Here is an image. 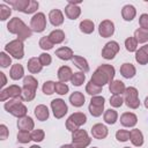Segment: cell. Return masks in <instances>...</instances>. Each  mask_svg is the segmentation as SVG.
<instances>
[{
	"mask_svg": "<svg viewBox=\"0 0 148 148\" xmlns=\"http://www.w3.org/2000/svg\"><path fill=\"white\" fill-rule=\"evenodd\" d=\"M5 109L7 112H9L12 116L22 118L27 116V108L22 103V98H13L5 103Z\"/></svg>",
	"mask_w": 148,
	"mask_h": 148,
	"instance_id": "cell-1",
	"label": "cell"
},
{
	"mask_svg": "<svg viewBox=\"0 0 148 148\" xmlns=\"http://www.w3.org/2000/svg\"><path fill=\"white\" fill-rule=\"evenodd\" d=\"M91 139L89 138L87 131L84 130H76L72 132V145L74 148H86L90 145Z\"/></svg>",
	"mask_w": 148,
	"mask_h": 148,
	"instance_id": "cell-2",
	"label": "cell"
},
{
	"mask_svg": "<svg viewBox=\"0 0 148 148\" xmlns=\"http://www.w3.org/2000/svg\"><path fill=\"white\" fill-rule=\"evenodd\" d=\"M5 51L13 56L15 59H22L24 56V45L23 42L20 39H14L6 44Z\"/></svg>",
	"mask_w": 148,
	"mask_h": 148,
	"instance_id": "cell-3",
	"label": "cell"
},
{
	"mask_svg": "<svg viewBox=\"0 0 148 148\" xmlns=\"http://www.w3.org/2000/svg\"><path fill=\"white\" fill-rule=\"evenodd\" d=\"M87 121V117L84 113L82 112H75L73 114H71L68 117V119L66 120V127L68 131L74 132L76 130H79L80 126L84 125Z\"/></svg>",
	"mask_w": 148,
	"mask_h": 148,
	"instance_id": "cell-4",
	"label": "cell"
},
{
	"mask_svg": "<svg viewBox=\"0 0 148 148\" xmlns=\"http://www.w3.org/2000/svg\"><path fill=\"white\" fill-rule=\"evenodd\" d=\"M124 102L131 109H138L140 106V101L138 97V90L134 87H128L124 91Z\"/></svg>",
	"mask_w": 148,
	"mask_h": 148,
	"instance_id": "cell-5",
	"label": "cell"
},
{
	"mask_svg": "<svg viewBox=\"0 0 148 148\" xmlns=\"http://www.w3.org/2000/svg\"><path fill=\"white\" fill-rule=\"evenodd\" d=\"M104 97L102 96H94L90 99V104H89V112L91 116L94 117H99L102 114V112L104 111Z\"/></svg>",
	"mask_w": 148,
	"mask_h": 148,
	"instance_id": "cell-6",
	"label": "cell"
},
{
	"mask_svg": "<svg viewBox=\"0 0 148 148\" xmlns=\"http://www.w3.org/2000/svg\"><path fill=\"white\" fill-rule=\"evenodd\" d=\"M22 96V88L16 86V84H13V86H9L8 88L1 90L0 92V101L1 102H5L7 99H13V98H20Z\"/></svg>",
	"mask_w": 148,
	"mask_h": 148,
	"instance_id": "cell-7",
	"label": "cell"
},
{
	"mask_svg": "<svg viewBox=\"0 0 148 148\" xmlns=\"http://www.w3.org/2000/svg\"><path fill=\"white\" fill-rule=\"evenodd\" d=\"M30 28L35 32H42L46 28V18L43 13H36L30 21Z\"/></svg>",
	"mask_w": 148,
	"mask_h": 148,
	"instance_id": "cell-8",
	"label": "cell"
},
{
	"mask_svg": "<svg viewBox=\"0 0 148 148\" xmlns=\"http://www.w3.org/2000/svg\"><path fill=\"white\" fill-rule=\"evenodd\" d=\"M51 109H52L53 114H54V117H56L57 119L62 118V117L67 113V111H68L67 104H66L65 101L61 99V98H56V99H53V101L51 102Z\"/></svg>",
	"mask_w": 148,
	"mask_h": 148,
	"instance_id": "cell-9",
	"label": "cell"
},
{
	"mask_svg": "<svg viewBox=\"0 0 148 148\" xmlns=\"http://www.w3.org/2000/svg\"><path fill=\"white\" fill-rule=\"evenodd\" d=\"M119 52V44L114 40H111V42H108L103 50H102V57L104 59H108V60H111L114 58V56Z\"/></svg>",
	"mask_w": 148,
	"mask_h": 148,
	"instance_id": "cell-10",
	"label": "cell"
},
{
	"mask_svg": "<svg viewBox=\"0 0 148 148\" xmlns=\"http://www.w3.org/2000/svg\"><path fill=\"white\" fill-rule=\"evenodd\" d=\"M98 32L104 38H108L110 36H112L113 32H114V24H113V22L110 21V20L102 21L99 23V27H98Z\"/></svg>",
	"mask_w": 148,
	"mask_h": 148,
	"instance_id": "cell-11",
	"label": "cell"
},
{
	"mask_svg": "<svg viewBox=\"0 0 148 148\" xmlns=\"http://www.w3.org/2000/svg\"><path fill=\"white\" fill-rule=\"evenodd\" d=\"M65 14L69 20H75L81 14V8L73 1H68V5L65 7Z\"/></svg>",
	"mask_w": 148,
	"mask_h": 148,
	"instance_id": "cell-12",
	"label": "cell"
},
{
	"mask_svg": "<svg viewBox=\"0 0 148 148\" xmlns=\"http://www.w3.org/2000/svg\"><path fill=\"white\" fill-rule=\"evenodd\" d=\"M24 27H25L24 22H23L21 18H18V17H13V18L8 22V24H7L8 31H9L10 34H15V35H18L20 31H21Z\"/></svg>",
	"mask_w": 148,
	"mask_h": 148,
	"instance_id": "cell-13",
	"label": "cell"
},
{
	"mask_svg": "<svg viewBox=\"0 0 148 148\" xmlns=\"http://www.w3.org/2000/svg\"><path fill=\"white\" fill-rule=\"evenodd\" d=\"M90 81H91L94 84H96V86H98V87H102V88H103L104 84L110 83V82H109V79H108V76H106V74H105L104 72H102L101 69H98V68L94 72V74H92Z\"/></svg>",
	"mask_w": 148,
	"mask_h": 148,
	"instance_id": "cell-14",
	"label": "cell"
},
{
	"mask_svg": "<svg viewBox=\"0 0 148 148\" xmlns=\"http://www.w3.org/2000/svg\"><path fill=\"white\" fill-rule=\"evenodd\" d=\"M138 123V117L132 112H125L120 116V124L125 127H133Z\"/></svg>",
	"mask_w": 148,
	"mask_h": 148,
	"instance_id": "cell-15",
	"label": "cell"
},
{
	"mask_svg": "<svg viewBox=\"0 0 148 148\" xmlns=\"http://www.w3.org/2000/svg\"><path fill=\"white\" fill-rule=\"evenodd\" d=\"M49 20H50L52 25L59 27L64 23V15H62L60 9H52L49 13Z\"/></svg>",
	"mask_w": 148,
	"mask_h": 148,
	"instance_id": "cell-16",
	"label": "cell"
},
{
	"mask_svg": "<svg viewBox=\"0 0 148 148\" xmlns=\"http://www.w3.org/2000/svg\"><path fill=\"white\" fill-rule=\"evenodd\" d=\"M91 134L95 139H98V140L104 139L108 135V128L103 124H95L91 127Z\"/></svg>",
	"mask_w": 148,
	"mask_h": 148,
	"instance_id": "cell-17",
	"label": "cell"
},
{
	"mask_svg": "<svg viewBox=\"0 0 148 148\" xmlns=\"http://www.w3.org/2000/svg\"><path fill=\"white\" fill-rule=\"evenodd\" d=\"M17 127H18L20 131H28L29 132V131L34 130L35 123H34V120L30 117L25 116V117L18 118V120H17Z\"/></svg>",
	"mask_w": 148,
	"mask_h": 148,
	"instance_id": "cell-18",
	"label": "cell"
},
{
	"mask_svg": "<svg viewBox=\"0 0 148 148\" xmlns=\"http://www.w3.org/2000/svg\"><path fill=\"white\" fill-rule=\"evenodd\" d=\"M125 89H126L125 83L120 80H114L109 83V90L112 92V95H121L124 94Z\"/></svg>",
	"mask_w": 148,
	"mask_h": 148,
	"instance_id": "cell-19",
	"label": "cell"
},
{
	"mask_svg": "<svg viewBox=\"0 0 148 148\" xmlns=\"http://www.w3.org/2000/svg\"><path fill=\"white\" fill-rule=\"evenodd\" d=\"M130 140L131 142L135 146V147H140L143 145V135L141 133L140 130L138 128H133L131 132H130Z\"/></svg>",
	"mask_w": 148,
	"mask_h": 148,
	"instance_id": "cell-20",
	"label": "cell"
},
{
	"mask_svg": "<svg viewBox=\"0 0 148 148\" xmlns=\"http://www.w3.org/2000/svg\"><path fill=\"white\" fill-rule=\"evenodd\" d=\"M136 73V69L134 67V65L130 64V62H125L120 66V74L126 77V79H132Z\"/></svg>",
	"mask_w": 148,
	"mask_h": 148,
	"instance_id": "cell-21",
	"label": "cell"
},
{
	"mask_svg": "<svg viewBox=\"0 0 148 148\" xmlns=\"http://www.w3.org/2000/svg\"><path fill=\"white\" fill-rule=\"evenodd\" d=\"M73 76V73H72V69L68 67V66H61L59 69H58V79L60 82H67L72 79Z\"/></svg>",
	"mask_w": 148,
	"mask_h": 148,
	"instance_id": "cell-22",
	"label": "cell"
},
{
	"mask_svg": "<svg viewBox=\"0 0 148 148\" xmlns=\"http://www.w3.org/2000/svg\"><path fill=\"white\" fill-rule=\"evenodd\" d=\"M136 15V9L132 5H126L121 9V16L125 21H132Z\"/></svg>",
	"mask_w": 148,
	"mask_h": 148,
	"instance_id": "cell-23",
	"label": "cell"
},
{
	"mask_svg": "<svg viewBox=\"0 0 148 148\" xmlns=\"http://www.w3.org/2000/svg\"><path fill=\"white\" fill-rule=\"evenodd\" d=\"M56 56L61 60H71V59H73L74 53H73L72 49H69L67 46H62L56 51Z\"/></svg>",
	"mask_w": 148,
	"mask_h": 148,
	"instance_id": "cell-24",
	"label": "cell"
},
{
	"mask_svg": "<svg viewBox=\"0 0 148 148\" xmlns=\"http://www.w3.org/2000/svg\"><path fill=\"white\" fill-rule=\"evenodd\" d=\"M35 116H36V118H37L38 120L45 121V120L49 118V116H50L49 109L46 108V105H44V104L37 105V106L35 108Z\"/></svg>",
	"mask_w": 148,
	"mask_h": 148,
	"instance_id": "cell-25",
	"label": "cell"
},
{
	"mask_svg": "<svg viewBox=\"0 0 148 148\" xmlns=\"http://www.w3.org/2000/svg\"><path fill=\"white\" fill-rule=\"evenodd\" d=\"M84 101H86V98H84L83 94L80 92V91H74V92L69 96V102H71V104H72L73 106H75V108L82 106V105L84 104Z\"/></svg>",
	"mask_w": 148,
	"mask_h": 148,
	"instance_id": "cell-26",
	"label": "cell"
},
{
	"mask_svg": "<svg viewBox=\"0 0 148 148\" xmlns=\"http://www.w3.org/2000/svg\"><path fill=\"white\" fill-rule=\"evenodd\" d=\"M27 66H28V71H29L31 74H37V73H39V72L42 71V68H43V65L40 64V61H39L38 58H31V59H29Z\"/></svg>",
	"mask_w": 148,
	"mask_h": 148,
	"instance_id": "cell-27",
	"label": "cell"
},
{
	"mask_svg": "<svg viewBox=\"0 0 148 148\" xmlns=\"http://www.w3.org/2000/svg\"><path fill=\"white\" fill-rule=\"evenodd\" d=\"M6 2L9 3L10 6H13L14 9L24 13L25 9H27V7L30 3V0H9V1H6Z\"/></svg>",
	"mask_w": 148,
	"mask_h": 148,
	"instance_id": "cell-28",
	"label": "cell"
},
{
	"mask_svg": "<svg viewBox=\"0 0 148 148\" xmlns=\"http://www.w3.org/2000/svg\"><path fill=\"white\" fill-rule=\"evenodd\" d=\"M72 61H73V64H74L79 69H81L83 73H86V72H88V71H89L88 61H87L83 57L74 56V57H73V59H72Z\"/></svg>",
	"mask_w": 148,
	"mask_h": 148,
	"instance_id": "cell-29",
	"label": "cell"
},
{
	"mask_svg": "<svg viewBox=\"0 0 148 148\" xmlns=\"http://www.w3.org/2000/svg\"><path fill=\"white\" fill-rule=\"evenodd\" d=\"M10 77L13 80H20L21 77H23L24 75V69H23V66L20 65V64H15L12 66L10 68V73H9Z\"/></svg>",
	"mask_w": 148,
	"mask_h": 148,
	"instance_id": "cell-30",
	"label": "cell"
},
{
	"mask_svg": "<svg viewBox=\"0 0 148 148\" xmlns=\"http://www.w3.org/2000/svg\"><path fill=\"white\" fill-rule=\"evenodd\" d=\"M49 38L51 39V42L53 44H60L65 39V32L62 30H60V29H56V30L50 32Z\"/></svg>",
	"mask_w": 148,
	"mask_h": 148,
	"instance_id": "cell-31",
	"label": "cell"
},
{
	"mask_svg": "<svg viewBox=\"0 0 148 148\" xmlns=\"http://www.w3.org/2000/svg\"><path fill=\"white\" fill-rule=\"evenodd\" d=\"M103 118H104V121H105L106 124L113 125V124L117 121V119H118V113H117V111H114L113 109H109V110H106V111L104 112Z\"/></svg>",
	"mask_w": 148,
	"mask_h": 148,
	"instance_id": "cell-32",
	"label": "cell"
},
{
	"mask_svg": "<svg viewBox=\"0 0 148 148\" xmlns=\"http://www.w3.org/2000/svg\"><path fill=\"white\" fill-rule=\"evenodd\" d=\"M98 69H101L102 72H104L109 79V82H112L113 81V77H114V67L111 66V65H108V64H102L98 66Z\"/></svg>",
	"mask_w": 148,
	"mask_h": 148,
	"instance_id": "cell-33",
	"label": "cell"
},
{
	"mask_svg": "<svg viewBox=\"0 0 148 148\" xmlns=\"http://www.w3.org/2000/svg\"><path fill=\"white\" fill-rule=\"evenodd\" d=\"M80 30L83 34H91L95 30V24L90 20H83L80 22Z\"/></svg>",
	"mask_w": 148,
	"mask_h": 148,
	"instance_id": "cell-34",
	"label": "cell"
},
{
	"mask_svg": "<svg viewBox=\"0 0 148 148\" xmlns=\"http://www.w3.org/2000/svg\"><path fill=\"white\" fill-rule=\"evenodd\" d=\"M134 38L136 39L138 43H146L148 42V31L139 28L134 31Z\"/></svg>",
	"mask_w": 148,
	"mask_h": 148,
	"instance_id": "cell-35",
	"label": "cell"
},
{
	"mask_svg": "<svg viewBox=\"0 0 148 148\" xmlns=\"http://www.w3.org/2000/svg\"><path fill=\"white\" fill-rule=\"evenodd\" d=\"M36 96V90L35 89H31V88H27V87H23L22 88V96L21 98L23 101H27V102H30L35 98Z\"/></svg>",
	"mask_w": 148,
	"mask_h": 148,
	"instance_id": "cell-36",
	"label": "cell"
},
{
	"mask_svg": "<svg viewBox=\"0 0 148 148\" xmlns=\"http://www.w3.org/2000/svg\"><path fill=\"white\" fill-rule=\"evenodd\" d=\"M86 80V75L83 74V72H76L73 74L72 79H71V82L73 83V86H76V87H80Z\"/></svg>",
	"mask_w": 148,
	"mask_h": 148,
	"instance_id": "cell-37",
	"label": "cell"
},
{
	"mask_svg": "<svg viewBox=\"0 0 148 148\" xmlns=\"http://www.w3.org/2000/svg\"><path fill=\"white\" fill-rule=\"evenodd\" d=\"M23 87L27 88H31V89H37L38 88V81L32 76V75H28L24 77L23 80Z\"/></svg>",
	"mask_w": 148,
	"mask_h": 148,
	"instance_id": "cell-38",
	"label": "cell"
},
{
	"mask_svg": "<svg viewBox=\"0 0 148 148\" xmlns=\"http://www.w3.org/2000/svg\"><path fill=\"white\" fill-rule=\"evenodd\" d=\"M102 91V87H98L96 84H94L91 81H89L86 86V92L91 95V96H96L97 94H99Z\"/></svg>",
	"mask_w": 148,
	"mask_h": 148,
	"instance_id": "cell-39",
	"label": "cell"
},
{
	"mask_svg": "<svg viewBox=\"0 0 148 148\" xmlns=\"http://www.w3.org/2000/svg\"><path fill=\"white\" fill-rule=\"evenodd\" d=\"M135 60L140 64V65H146L148 62V54L140 47L136 52H135Z\"/></svg>",
	"mask_w": 148,
	"mask_h": 148,
	"instance_id": "cell-40",
	"label": "cell"
},
{
	"mask_svg": "<svg viewBox=\"0 0 148 148\" xmlns=\"http://www.w3.org/2000/svg\"><path fill=\"white\" fill-rule=\"evenodd\" d=\"M125 47L128 52H134L136 51V47H138V42L134 37H128L126 38L125 40Z\"/></svg>",
	"mask_w": 148,
	"mask_h": 148,
	"instance_id": "cell-41",
	"label": "cell"
},
{
	"mask_svg": "<svg viewBox=\"0 0 148 148\" xmlns=\"http://www.w3.org/2000/svg\"><path fill=\"white\" fill-rule=\"evenodd\" d=\"M31 139V133H29L28 131H18L17 133V141L21 143H28L30 142Z\"/></svg>",
	"mask_w": 148,
	"mask_h": 148,
	"instance_id": "cell-42",
	"label": "cell"
},
{
	"mask_svg": "<svg viewBox=\"0 0 148 148\" xmlns=\"http://www.w3.org/2000/svg\"><path fill=\"white\" fill-rule=\"evenodd\" d=\"M12 14V9L6 6L5 3H1L0 5V20L1 21H6Z\"/></svg>",
	"mask_w": 148,
	"mask_h": 148,
	"instance_id": "cell-43",
	"label": "cell"
},
{
	"mask_svg": "<svg viewBox=\"0 0 148 148\" xmlns=\"http://www.w3.org/2000/svg\"><path fill=\"white\" fill-rule=\"evenodd\" d=\"M53 45L54 44L51 42V39L49 38V36H44V37H42L39 39V46L43 50H51L53 47Z\"/></svg>",
	"mask_w": 148,
	"mask_h": 148,
	"instance_id": "cell-44",
	"label": "cell"
},
{
	"mask_svg": "<svg viewBox=\"0 0 148 148\" xmlns=\"http://www.w3.org/2000/svg\"><path fill=\"white\" fill-rule=\"evenodd\" d=\"M54 90H56V92L57 94H59V95H66L67 92H68V90H69V88H68V86L66 84V83H64V82H56V86H54Z\"/></svg>",
	"mask_w": 148,
	"mask_h": 148,
	"instance_id": "cell-45",
	"label": "cell"
},
{
	"mask_svg": "<svg viewBox=\"0 0 148 148\" xmlns=\"http://www.w3.org/2000/svg\"><path fill=\"white\" fill-rule=\"evenodd\" d=\"M54 86H56V82L53 81H46L44 84H43V92L45 95H52L56 90H54Z\"/></svg>",
	"mask_w": 148,
	"mask_h": 148,
	"instance_id": "cell-46",
	"label": "cell"
},
{
	"mask_svg": "<svg viewBox=\"0 0 148 148\" xmlns=\"http://www.w3.org/2000/svg\"><path fill=\"white\" fill-rule=\"evenodd\" d=\"M44 136H45V133H44L43 130L37 128V130H34V131L31 132V139H32L35 142H40V141H43V140H44Z\"/></svg>",
	"mask_w": 148,
	"mask_h": 148,
	"instance_id": "cell-47",
	"label": "cell"
},
{
	"mask_svg": "<svg viewBox=\"0 0 148 148\" xmlns=\"http://www.w3.org/2000/svg\"><path fill=\"white\" fill-rule=\"evenodd\" d=\"M124 103V98L121 97V95H112L110 98V104L113 108H120Z\"/></svg>",
	"mask_w": 148,
	"mask_h": 148,
	"instance_id": "cell-48",
	"label": "cell"
},
{
	"mask_svg": "<svg viewBox=\"0 0 148 148\" xmlns=\"http://www.w3.org/2000/svg\"><path fill=\"white\" fill-rule=\"evenodd\" d=\"M31 34H32V30H31V28H29V27H24L21 31H20V34L17 35V39H20V40H25L27 38H29L30 36H31Z\"/></svg>",
	"mask_w": 148,
	"mask_h": 148,
	"instance_id": "cell-49",
	"label": "cell"
},
{
	"mask_svg": "<svg viewBox=\"0 0 148 148\" xmlns=\"http://www.w3.org/2000/svg\"><path fill=\"white\" fill-rule=\"evenodd\" d=\"M116 139L120 142H125L130 139V132L126 131V130H119L116 133Z\"/></svg>",
	"mask_w": 148,
	"mask_h": 148,
	"instance_id": "cell-50",
	"label": "cell"
},
{
	"mask_svg": "<svg viewBox=\"0 0 148 148\" xmlns=\"http://www.w3.org/2000/svg\"><path fill=\"white\" fill-rule=\"evenodd\" d=\"M10 64H12L10 57L7 56L6 52H1V53H0V65H1V67L6 68V67H8Z\"/></svg>",
	"mask_w": 148,
	"mask_h": 148,
	"instance_id": "cell-51",
	"label": "cell"
},
{
	"mask_svg": "<svg viewBox=\"0 0 148 148\" xmlns=\"http://www.w3.org/2000/svg\"><path fill=\"white\" fill-rule=\"evenodd\" d=\"M38 59H39V61H40V64L43 66H49L52 62V58H51V56L49 53H42L38 57Z\"/></svg>",
	"mask_w": 148,
	"mask_h": 148,
	"instance_id": "cell-52",
	"label": "cell"
},
{
	"mask_svg": "<svg viewBox=\"0 0 148 148\" xmlns=\"http://www.w3.org/2000/svg\"><path fill=\"white\" fill-rule=\"evenodd\" d=\"M38 6H39V5H38L37 1H35V0H30V3H29V6L27 7L24 14H31V13H35V12L37 10Z\"/></svg>",
	"mask_w": 148,
	"mask_h": 148,
	"instance_id": "cell-53",
	"label": "cell"
},
{
	"mask_svg": "<svg viewBox=\"0 0 148 148\" xmlns=\"http://www.w3.org/2000/svg\"><path fill=\"white\" fill-rule=\"evenodd\" d=\"M139 24L141 27V29L147 30L148 31V14H142L139 18Z\"/></svg>",
	"mask_w": 148,
	"mask_h": 148,
	"instance_id": "cell-54",
	"label": "cell"
},
{
	"mask_svg": "<svg viewBox=\"0 0 148 148\" xmlns=\"http://www.w3.org/2000/svg\"><path fill=\"white\" fill-rule=\"evenodd\" d=\"M7 136H8V128H7L6 125L1 124L0 125V139L1 140H6Z\"/></svg>",
	"mask_w": 148,
	"mask_h": 148,
	"instance_id": "cell-55",
	"label": "cell"
},
{
	"mask_svg": "<svg viewBox=\"0 0 148 148\" xmlns=\"http://www.w3.org/2000/svg\"><path fill=\"white\" fill-rule=\"evenodd\" d=\"M0 76H1V80H2L0 84H1V87H3V86L7 83V79H6V75H5V73H2V72L0 73Z\"/></svg>",
	"mask_w": 148,
	"mask_h": 148,
	"instance_id": "cell-56",
	"label": "cell"
},
{
	"mask_svg": "<svg viewBox=\"0 0 148 148\" xmlns=\"http://www.w3.org/2000/svg\"><path fill=\"white\" fill-rule=\"evenodd\" d=\"M141 49H142V50H143V51H145V52L148 54V44H145L143 46H141Z\"/></svg>",
	"mask_w": 148,
	"mask_h": 148,
	"instance_id": "cell-57",
	"label": "cell"
},
{
	"mask_svg": "<svg viewBox=\"0 0 148 148\" xmlns=\"http://www.w3.org/2000/svg\"><path fill=\"white\" fill-rule=\"evenodd\" d=\"M60 148H74L73 145H62Z\"/></svg>",
	"mask_w": 148,
	"mask_h": 148,
	"instance_id": "cell-58",
	"label": "cell"
},
{
	"mask_svg": "<svg viewBox=\"0 0 148 148\" xmlns=\"http://www.w3.org/2000/svg\"><path fill=\"white\" fill-rule=\"evenodd\" d=\"M145 106L148 109V96L146 97V99H145Z\"/></svg>",
	"mask_w": 148,
	"mask_h": 148,
	"instance_id": "cell-59",
	"label": "cell"
},
{
	"mask_svg": "<svg viewBox=\"0 0 148 148\" xmlns=\"http://www.w3.org/2000/svg\"><path fill=\"white\" fill-rule=\"evenodd\" d=\"M30 148H40V147H39V146H37V145H32Z\"/></svg>",
	"mask_w": 148,
	"mask_h": 148,
	"instance_id": "cell-60",
	"label": "cell"
},
{
	"mask_svg": "<svg viewBox=\"0 0 148 148\" xmlns=\"http://www.w3.org/2000/svg\"><path fill=\"white\" fill-rule=\"evenodd\" d=\"M124 148H130V147H124Z\"/></svg>",
	"mask_w": 148,
	"mask_h": 148,
	"instance_id": "cell-61",
	"label": "cell"
},
{
	"mask_svg": "<svg viewBox=\"0 0 148 148\" xmlns=\"http://www.w3.org/2000/svg\"><path fill=\"white\" fill-rule=\"evenodd\" d=\"M92 148H97V147H92Z\"/></svg>",
	"mask_w": 148,
	"mask_h": 148,
	"instance_id": "cell-62",
	"label": "cell"
},
{
	"mask_svg": "<svg viewBox=\"0 0 148 148\" xmlns=\"http://www.w3.org/2000/svg\"><path fill=\"white\" fill-rule=\"evenodd\" d=\"M18 148H22V147H18Z\"/></svg>",
	"mask_w": 148,
	"mask_h": 148,
	"instance_id": "cell-63",
	"label": "cell"
}]
</instances>
